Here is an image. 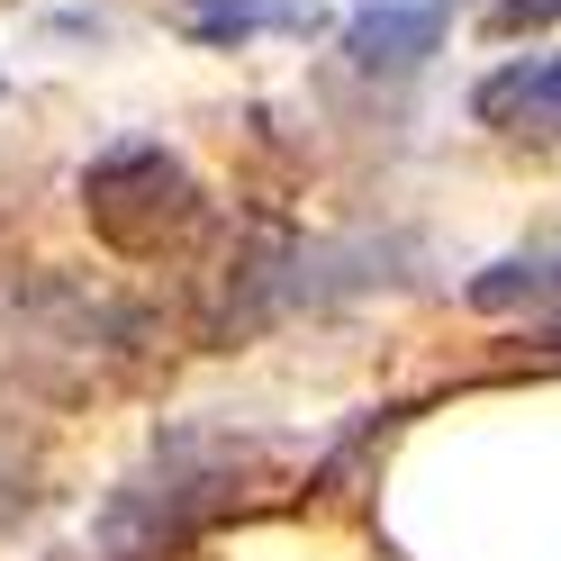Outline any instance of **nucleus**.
Returning a JSON list of instances; mask_svg holds the SVG:
<instances>
[{"label": "nucleus", "mask_w": 561, "mask_h": 561, "mask_svg": "<svg viewBox=\"0 0 561 561\" xmlns=\"http://www.w3.org/2000/svg\"><path fill=\"white\" fill-rule=\"evenodd\" d=\"M236 471H244V444L236 435L172 426L154 444V462L100 507V552H110V561H172L208 516L236 499Z\"/></svg>", "instance_id": "1"}, {"label": "nucleus", "mask_w": 561, "mask_h": 561, "mask_svg": "<svg viewBox=\"0 0 561 561\" xmlns=\"http://www.w3.org/2000/svg\"><path fill=\"white\" fill-rule=\"evenodd\" d=\"M82 208L91 227L127 244V254H154L163 236H182L199 218V191L172 146H154V136H118V146H100L91 172H82Z\"/></svg>", "instance_id": "2"}, {"label": "nucleus", "mask_w": 561, "mask_h": 561, "mask_svg": "<svg viewBox=\"0 0 561 561\" xmlns=\"http://www.w3.org/2000/svg\"><path fill=\"white\" fill-rule=\"evenodd\" d=\"M462 0H363L354 19H344V55H354V73H416L435 46H444V27Z\"/></svg>", "instance_id": "3"}, {"label": "nucleus", "mask_w": 561, "mask_h": 561, "mask_svg": "<svg viewBox=\"0 0 561 561\" xmlns=\"http://www.w3.org/2000/svg\"><path fill=\"white\" fill-rule=\"evenodd\" d=\"M172 27L191 46H254V37H318L327 0H172Z\"/></svg>", "instance_id": "4"}, {"label": "nucleus", "mask_w": 561, "mask_h": 561, "mask_svg": "<svg viewBox=\"0 0 561 561\" xmlns=\"http://www.w3.org/2000/svg\"><path fill=\"white\" fill-rule=\"evenodd\" d=\"M471 118L499 136H552L561 127V55H507L499 73H480Z\"/></svg>", "instance_id": "5"}, {"label": "nucleus", "mask_w": 561, "mask_h": 561, "mask_svg": "<svg viewBox=\"0 0 561 561\" xmlns=\"http://www.w3.org/2000/svg\"><path fill=\"white\" fill-rule=\"evenodd\" d=\"M471 308L489 318H561V254H507L471 280Z\"/></svg>", "instance_id": "6"}, {"label": "nucleus", "mask_w": 561, "mask_h": 561, "mask_svg": "<svg viewBox=\"0 0 561 561\" xmlns=\"http://www.w3.org/2000/svg\"><path fill=\"white\" fill-rule=\"evenodd\" d=\"M489 27H499V37H535V27H561V0H489Z\"/></svg>", "instance_id": "7"}]
</instances>
